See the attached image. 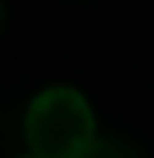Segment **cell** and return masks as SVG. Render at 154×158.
Segmentation results:
<instances>
[{
    "label": "cell",
    "mask_w": 154,
    "mask_h": 158,
    "mask_svg": "<svg viewBox=\"0 0 154 158\" xmlns=\"http://www.w3.org/2000/svg\"><path fill=\"white\" fill-rule=\"evenodd\" d=\"M95 137V113L77 88L53 85L25 113V141L35 158H74Z\"/></svg>",
    "instance_id": "6da1fadb"
},
{
    "label": "cell",
    "mask_w": 154,
    "mask_h": 158,
    "mask_svg": "<svg viewBox=\"0 0 154 158\" xmlns=\"http://www.w3.org/2000/svg\"><path fill=\"white\" fill-rule=\"evenodd\" d=\"M74 158H144L137 148H133L130 141H123V137H91L84 148H81V155H74Z\"/></svg>",
    "instance_id": "7a4b0ae2"
},
{
    "label": "cell",
    "mask_w": 154,
    "mask_h": 158,
    "mask_svg": "<svg viewBox=\"0 0 154 158\" xmlns=\"http://www.w3.org/2000/svg\"><path fill=\"white\" fill-rule=\"evenodd\" d=\"M0 32H4V0H0Z\"/></svg>",
    "instance_id": "3957f363"
},
{
    "label": "cell",
    "mask_w": 154,
    "mask_h": 158,
    "mask_svg": "<svg viewBox=\"0 0 154 158\" xmlns=\"http://www.w3.org/2000/svg\"><path fill=\"white\" fill-rule=\"evenodd\" d=\"M28 158H35V155H28Z\"/></svg>",
    "instance_id": "277c9868"
}]
</instances>
